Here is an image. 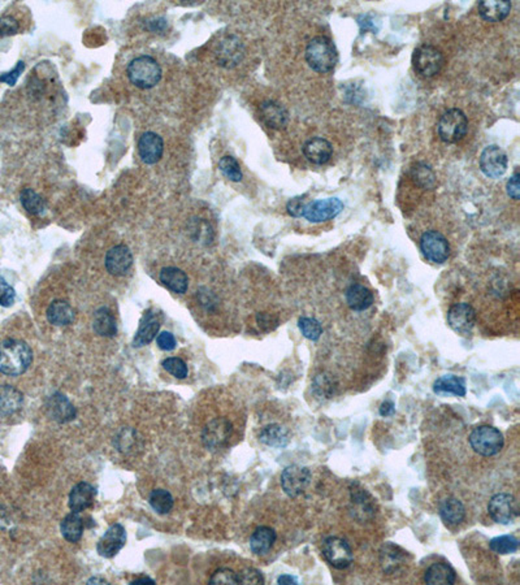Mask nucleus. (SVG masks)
Instances as JSON below:
<instances>
[{"label": "nucleus", "instance_id": "1", "mask_svg": "<svg viewBox=\"0 0 520 585\" xmlns=\"http://www.w3.org/2000/svg\"><path fill=\"white\" fill-rule=\"evenodd\" d=\"M32 362V351L24 341L8 338L0 342V372L20 376L28 371Z\"/></svg>", "mask_w": 520, "mask_h": 585}, {"label": "nucleus", "instance_id": "2", "mask_svg": "<svg viewBox=\"0 0 520 585\" xmlns=\"http://www.w3.org/2000/svg\"><path fill=\"white\" fill-rule=\"evenodd\" d=\"M126 74L138 89H153L162 80V68L154 57L142 55L130 61Z\"/></svg>", "mask_w": 520, "mask_h": 585}, {"label": "nucleus", "instance_id": "3", "mask_svg": "<svg viewBox=\"0 0 520 585\" xmlns=\"http://www.w3.org/2000/svg\"><path fill=\"white\" fill-rule=\"evenodd\" d=\"M306 60L309 66L319 73L333 71L338 61V54L333 42L326 37H317L309 41L306 49Z\"/></svg>", "mask_w": 520, "mask_h": 585}, {"label": "nucleus", "instance_id": "4", "mask_svg": "<svg viewBox=\"0 0 520 585\" xmlns=\"http://www.w3.org/2000/svg\"><path fill=\"white\" fill-rule=\"evenodd\" d=\"M468 129V120L463 111L458 108L447 110L437 122V133L442 142L456 143L463 139Z\"/></svg>", "mask_w": 520, "mask_h": 585}, {"label": "nucleus", "instance_id": "5", "mask_svg": "<svg viewBox=\"0 0 520 585\" xmlns=\"http://www.w3.org/2000/svg\"><path fill=\"white\" fill-rule=\"evenodd\" d=\"M468 441L473 451L483 456H493L498 454L502 450L504 444L502 433L490 425H481L475 428L471 432Z\"/></svg>", "mask_w": 520, "mask_h": 585}, {"label": "nucleus", "instance_id": "6", "mask_svg": "<svg viewBox=\"0 0 520 585\" xmlns=\"http://www.w3.org/2000/svg\"><path fill=\"white\" fill-rule=\"evenodd\" d=\"M444 63H445V59H444L442 52L433 46L422 45L415 49L413 64H414L415 72L420 74L422 77H425V78L435 77L436 74L441 72Z\"/></svg>", "mask_w": 520, "mask_h": 585}, {"label": "nucleus", "instance_id": "7", "mask_svg": "<svg viewBox=\"0 0 520 585\" xmlns=\"http://www.w3.org/2000/svg\"><path fill=\"white\" fill-rule=\"evenodd\" d=\"M321 554L332 567L345 569L353 563V550L350 545L340 537L331 536L325 538Z\"/></svg>", "mask_w": 520, "mask_h": 585}, {"label": "nucleus", "instance_id": "8", "mask_svg": "<svg viewBox=\"0 0 520 585\" xmlns=\"http://www.w3.org/2000/svg\"><path fill=\"white\" fill-rule=\"evenodd\" d=\"M233 433V424L227 418H216L204 427L202 439L204 447L211 451H218L225 447Z\"/></svg>", "mask_w": 520, "mask_h": 585}, {"label": "nucleus", "instance_id": "9", "mask_svg": "<svg viewBox=\"0 0 520 585\" xmlns=\"http://www.w3.org/2000/svg\"><path fill=\"white\" fill-rule=\"evenodd\" d=\"M420 250L425 259L436 264H442L450 255V246L447 238L437 230H428L420 238Z\"/></svg>", "mask_w": 520, "mask_h": 585}, {"label": "nucleus", "instance_id": "10", "mask_svg": "<svg viewBox=\"0 0 520 585\" xmlns=\"http://www.w3.org/2000/svg\"><path fill=\"white\" fill-rule=\"evenodd\" d=\"M311 483V472L307 467L289 466L281 473V487L285 493L292 498H297L305 493Z\"/></svg>", "mask_w": 520, "mask_h": 585}, {"label": "nucleus", "instance_id": "11", "mask_svg": "<svg viewBox=\"0 0 520 585\" xmlns=\"http://www.w3.org/2000/svg\"><path fill=\"white\" fill-rule=\"evenodd\" d=\"M488 512L496 523L506 526L518 516V504L512 495L498 493L489 501Z\"/></svg>", "mask_w": 520, "mask_h": 585}, {"label": "nucleus", "instance_id": "12", "mask_svg": "<svg viewBox=\"0 0 520 585\" xmlns=\"http://www.w3.org/2000/svg\"><path fill=\"white\" fill-rule=\"evenodd\" d=\"M480 170L489 179H498L507 171V155L497 145L485 147L480 155Z\"/></svg>", "mask_w": 520, "mask_h": 585}, {"label": "nucleus", "instance_id": "13", "mask_svg": "<svg viewBox=\"0 0 520 585\" xmlns=\"http://www.w3.org/2000/svg\"><path fill=\"white\" fill-rule=\"evenodd\" d=\"M343 210V203L338 198H326L311 203L306 204L303 218L309 223H323L326 220L334 219Z\"/></svg>", "mask_w": 520, "mask_h": 585}, {"label": "nucleus", "instance_id": "14", "mask_svg": "<svg viewBox=\"0 0 520 585\" xmlns=\"http://www.w3.org/2000/svg\"><path fill=\"white\" fill-rule=\"evenodd\" d=\"M447 323L456 333H471L476 324V311L468 303H456L447 312Z\"/></svg>", "mask_w": 520, "mask_h": 585}, {"label": "nucleus", "instance_id": "15", "mask_svg": "<svg viewBox=\"0 0 520 585\" xmlns=\"http://www.w3.org/2000/svg\"><path fill=\"white\" fill-rule=\"evenodd\" d=\"M244 49L242 42L235 35H228L220 42L216 49V59L221 66L233 68L244 59Z\"/></svg>", "mask_w": 520, "mask_h": 585}, {"label": "nucleus", "instance_id": "16", "mask_svg": "<svg viewBox=\"0 0 520 585\" xmlns=\"http://www.w3.org/2000/svg\"><path fill=\"white\" fill-rule=\"evenodd\" d=\"M126 543V532L122 524H114L98 541L97 550L105 558H112L122 550Z\"/></svg>", "mask_w": 520, "mask_h": 585}, {"label": "nucleus", "instance_id": "17", "mask_svg": "<svg viewBox=\"0 0 520 585\" xmlns=\"http://www.w3.org/2000/svg\"><path fill=\"white\" fill-rule=\"evenodd\" d=\"M106 269L114 276H124L129 272L133 266V255L128 246L116 244L107 252Z\"/></svg>", "mask_w": 520, "mask_h": 585}, {"label": "nucleus", "instance_id": "18", "mask_svg": "<svg viewBox=\"0 0 520 585\" xmlns=\"http://www.w3.org/2000/svg\"><path fill=\"white\" fill-rule=\"evenodd\" d=\"M164 151L162 138L154 131H146L139 138L138 153L142 162L148 165L156 164L162 159Z\"/></svg>", "mask_w": 520, "mask_h": 585}, {"label": "nucleus", "instance_id": "19", "mask_svg": "<svg viewBox=\"0 0 520 585\" xmlns=\"http://www.w3.org/2000/svg\"><path fill=\"white\" fill-rule=\"evenodd\" d=\"M260 119L271 129H284L289 122V112L275 100H266L259 107Z\"/></svg>", "mask_w": 520, "mask_h": 585}, {"label": "nucleus", "instance_id": "20", "mask_svg": "<svg viewBox=\"0 0 520 585\" xmlns=\"http://www.w3.org/2000/svg\"><path fill=\"white\" fill-rule=\"evenodd\" d=\"M351 495V504L353 509L351 512L358 520L372 519L374 515V502L372 497L367 493L363 488L354 484V487L350 490Z\"/></svg>", "mask_w": 520, "mask_h": 585}, {"label": "nucleus", "instance_id": "21", "mask_svg": "<svg viewBox=\"0 0 520 585\" xmlns=\"http://www.w3.org/2000/svg\"><path fill=\"white\" fill-rule=\"evenodd\" d=\"M47 413L57 422H72L77 411L72 402L61 393H55L47 401Z\"/></svg>", "mask_w": 520, "mask_h": 585}, {"label": "nucleus", "instance_id": "22", "mask_svg": "<svg viewBox=\"0 0 520 585\" xmlns=\"http://www.w3.org/2000/svg\"><path fill=\"white\" fill-rule=\"evenodd\" d=\"M303 154L309 162L317 164V165H321V164L329 162V159L332 158L333 147L329 141L321 138V137H315V138L309 139L305 143Z\"/></svg>", "mask_w": 520, "mask_h": 585}, {"label": "nucleus", "instance_id": "23", "mask_svg": "<svg viewBox=\"0 0 520 585\" xmlns=\"http://www.w3.org/2000/svg\"><path fill=\"white\" fill-rule=\"evenodd\" d=\"M95 495H97L95 488L89 483L82 481V483L76 484L69 493V501H68L69 509L73 512H81L89 509L94 502Z\"/></svg>", "mask_w": 520, "mask_h": 585}, {"label": "nucleus", "instance_id": "24", "mask_svg": "<svg viewBox=\"0 0 520 585\" xmlns=\"http://www.w3.org/2000/svg\"><path fill=\"white\" fill-rule=\"evenodd\" d=\"M405 561L406 552L402 550L399 546L391 543L382 545L380 549V563L385 574H396L405 565Z\"/></svg>", "mask_w": 520, "mask_h": 585}, {"label": "nucleus", "instance_id": "25", "mask_svg": "<svg viewBox=\"0 0 520 585\" xmlns=\"http://www.w3.org/2000/svg\"><path fill=\"white\" fill-rule=\"evenodd\" d=\"M512 3L507 0H484L479 3L480 16L489 23H500L509 16Z\"/></svg>", "mask_w": 520, "mask_h": 585}, {"label": "nucleus", "instance_id": "26", "mask_svg": "<svg viewBox=\"0 0 520 585\" xmlns=\"http://www.w3.org/2000/svg\"><path fill=\"white\" fill-rule=\"evenodd\" d=\"M24 403V396L12 385H0V415L16 414Z\"/></svg>", "mask_w": 520, "mask_h": 585}, {"label": "nucleus", "instance_id": "27", "mask_svg": "<svg viewBox=\"0 0 520 585\" xmlns=\"http://www.w3.org/2000/svg\"><path fill=\"white\" fill-rule=\"evenodd\" d=\"M345 297L348 306L354 311H365L374 305V294L363 285H351L346 290Z\"/></svg>", "mask_w": 520, "mask_h": 585}, {"label": "nucleus", "instance_id": "28", "mask_svg": "<svg viewBox=\"0 0 520 585\" xmlns=\"http://www.w3.org/2000/svg\"><path fill=\"white\" fill-rule=\"evenodd\" d=\"M159 329H160L159 320L156 319V317H155L153 312H146L143 315V317H142V320H141L138 331H137L136 337L133 340V345L136 348H141V346L148 345L156 337Z\"/></svg>", "mask_w": 520, "mask_h": 585}, {"label": "nucleus", "instance_id": "29", "mask_svg": "<svg viewBox=\"0 0 520 585\" xmlns=\"http://www.w3.org/2000/svg\"><path fill=\"white\" fill-rule=\"evenodd\" d=\"M439 515L447 526L455 527L459 526L466 518V509L459 500L450 497L439 504Z\"/></svg>", "mask_w": 520, "mask_h": 585}, {"label": "nucleus", "instance_id": "30", "mask_svg": "<svg viewBox=\"0 0 520 585\" xmlns=\"http://www.w3.org/2000/svg\"><path fill=\"white\" fill-rule=\"evenodd\" d=\"M276 532L271 527H258L250 537L252 552L256 555H266L276 543Z\"/></svg>", "mask_w": 520, "mask_h": 585}, {"label": "nucleus", "instance_id": "31", "mask_svg": "<svg viewBox=\"0 0 520 585\" xmlns=\"http://www.w3.org/2000/svg\"><path fill=\"white\" fill-rule=\"evenodd\" d=\"M424 581L430 585H453L456 581V574L447 563H433L425 571Z\"/></svg>", "mask_w": 520, "mask_h": 585}, {"label": "nucleus", "instance_id": "32", "mask_svg": "<svg viewBox=\"0 0 520 585\" xmlns=\"http://www.w3.org/2000/svg\"><path fill=\"white\" fill-rule=\"evenodd\" d=\"M76 317V311L68 302L57 300L54 301L47 309V319L49 323L57 326H65L72 324Z\"/></svg>", "mask_w": 520, "mask_h": 585}, {"label": "nucleus", "instance_id": "33", "mask_svg": "<svg viewBox=\"0 0 520 585\" xmlns=\"http://www.w3.org/2000/svg\"><path fill=\"white\" fill-rule=\"evenodd\" d=\"M160 281L171 292L184 294L189 288V277L182 269L176 267H165L160 271Z\"/></svg>", "mask_w": 520, "mask_h": 585}, {"label": "nucleus", "instance_id": "34", "mask_svg": "<svg viewBox=\"0 0 520 585\" xmlns=\"http://www.w3.org/2000/svg\"><path fill=\"white\" fill-rule=\"evenodd\" d=\"M260 442L271 447H285L290 441V432L280 424H269L259 435Z\"/></svg>", "mask_w": 520, "mask_h": 585}, {"label": "nucleus", "instance_id": "35", "mask_svg": "<svg viewBox=\"0 0 520 585\" xmlns=\"http://www.w3.org/2000/svg\"><path fill=\"white\" fill-rule=\"evenodd\" d=\"M433 391L437 394H454L456 397L466 396V382L455 374H445L433 384Z\"/></svg>", "mask_w": 520, "mask_h": 585}, {"label": "nucleus", "instance_id": "36", "mask_svg": "<svg viewBox=\"0 0 520 585\" xmlns=\"http://www.w3.org/2000/svg\"><path fill=\"white\" fill-rule=\"evenodd\" d=\"M93 328L95 333L102 337H114L117 333V324L114 315L107 307H100L95 311L93 319Z\"/></svg>", "mask_w": 520, "mask_h": 585}, {"label": "nucleus", "instance_id": "37", "mask_svg": "<svg viewBox=\"0 0 520 585\" xmlns=\"http://www.w3.org/2000/svg\"><path fill=\"white\" fill-rule=\"evenodd\" d=\"M83 528V520L78 515V512H72L68 514L60 524L61 535L69 543H78L81 540Z\"/></svg>", "mask_w": 520, "mask_h": 585}, {"label": "nucleus", "instance_id": "38", "mask_svg": "<svg viewBox=\"0 0 520 585\" xmlns=\"http://www.w3.org/2000/svg\"><path fill=\"white\" fill-rule=\"evenodd\" d=\"M411 179L424 190H433L437 187V177L431 165L427 162H416L411 168Z\"/></svg>", "mask_w": 520, "mask_h": 585}, {"label": "nucleus", "instance_id": "39", "mask_svg": "<svg viewBox=\"0 0 520 585\" xmlns=\"http://www.w3.org/2000/svg\"><path fill=\"white\" fill-rule=\"evenodd\" d=\"M20 201L24 206L25 210L35 216H42L47 211V206H46L45 199L38 193H35L32 189H24L20 194Z\"/></svg>", "mask_w": 520, "mask_h": 585}, {"label": "nucleus", "instance_id": "40", "mask_svg": "<svg viewBox=\"0 0 520 585\" xmlns=\"http://www.w3.org/2000/svg\"><path fill=\"white\" fill-rule=\"evenodd\" d=\"M148 502L155 512L160 515H165L171 512L173 507V497L168 490L155 489L150 495Z\"/></svg>", "mask_w": 520, "mask_h": 585}, {"label": "nucleus", "instance_id": "41", "mask_svg": "<svg viewBox=\"0 0 520 585\" xmlns=\"http://www.w3.org/2000/svg\"><path fill=\"white\" fill-rule=\"evenodd\" d=\"M489 548L493 552L497 554H512V552H518L519 549V541L516 537L506 535V536L495 537L490 540L489 543Z\"/></svg>", "mask_w": 520, "mask_h": 585}, {"label": "nucleus", "instance_id": "42", "mask_svg": "<svg viewBox=\"0 0 520 585\" xmlns=\"http://www.w3.org/2000/svg\"><path fill=\"white\" fill-rule=\"evenodd\" d=\"M219 168L221 173L233 182H240L244 177L241 167L233 156L221 158V160L219 162Z\"/></svg>", "mask_w": 520, "mask_h": 585}, {"label": "nucleus", "instance_id": "43", "mask_svg": "<svg viewBox=\"0 0 520 585\" xmlns=\"http://www.w3.org/2000/svg\"><path fill=\"white\" fill-rule=\"evenodd\" d=\"M298 326L301 329L302 334L311 341H317L323 334L321 325L314 317H301L298 321Z\"/></svg>", "mask_w": 520, "mask_h": 585}, {"label": "nucleus", "instance_id": "44", "mask_svg": "<svg viewBox=\"0 0 520 585\" xmlns=\"http://www.w3.org/2000/svg\"><path fill=\"white\" fill-rule=\"evenodd\" d=\"M312 389L319 398H331L334 393V384L326 374H319L312 382Z\"/></svg>", "mask_w": 520, "mask_h": 585}, {"label": "nucleus", "instance_id": "45", "mask_svg": "<svg viewBox=\"0 0 520 585\" xmlns=\"http://www.w3.org/2000/svg\"><path fill=\"white\" fill-rule=\"evenodd\" d=\"M162 368L177 379H185L189 374L187 363L179 358H167L162 362Z\"/></svg>", "mask_w": 520, "mask_h": 585}, {"label": "nucleus", "instance_id": "46", "mask_svg": "<svg viewBox=\"0 0 520 585\" xmlns=\"http://www.w3.org/2000/svg\"><path fill=\"white\" fill-rule=\"evenodd\" d=\"M210 584H238L237 572H235L233 569H227V567L216 569L212 574Z\"/></svg>", "mask_w": 520, "mask_h": 585}, {"label": "nucleus", "instance_id": "47", "mask_svg": "<svg viewBox=\"0 0 520 585\" xmlns=\"http://www.w3.org/2000/svg\"><path fill=\"white\" fill-rule=\"evenodd\" d=\"M238 584H264V577L259 569L247 567L237 574Z\"/></svg>", "mask_w": 520, "mask_h": 585}, {"label": "nucleus", "instance_id": "48", "mask_svg": "<svg viewBox=\"0 0 520 585\" xmlns=\"http://www.w3.org/2000/svg\"><path fill=\"white\" fill-rule=\"evenodd\" d=\"M16 300V292L11 285L0 276V306L11 307Z\"/></svg>", "mask_w": 520, "mask_h": 585}, {"label": "nucleus", "instance_id": "49", "mask_svg": "<svg viewBox=\"0 0 520 585\" xmlns=\"http://www.w3.org/2000/svg\"><path fill=\"white\" fill-rule=\"evenodd\" d=\"M20 29V24L13 16L0 17V37H7L16 34Z\"/></svg>", "mask_w": 520, "mask_h": 585}, {"label": "nucleus", "instance_id": "50", "mask_svg": "<svg viewBox=\"0 0 520 585\" xmlns=\"http://www.w3.org/2000/svg\"><path fill=\"white\" fill-rule=\"evenodd\" d=\"M306 204H307V202H306L305 196H295V198H292L288 202L286 210H288V213L292 218H301V216H303Z\"/></svg>", "mask_w": 520, "mask_h": 585}, {"label": "nucleus", "instance_id": "51", "mask_svg": "<svg viewBox=\"0 0 520 585\" xmlns=\"http://www.w3.org/2000/svg\"><path fill=\"white\" fill-rule=\"evenodd\" d=\"M24 61H18L16 66H15L11 72H8V73L1 74V76H0V82H4V83H7L9 86H13V85L16 83L17 80H18L20 74L24 72Z\"/></svg>", "mask_w": 520, "mask_h": 585}, {"label": "nucleus", "instance_id": "52", "mask_svg": "<svg viewBox=\"0 0 520 585\" xmlns=\"http://www.w3.org/2000/svg\"><path fill=\"white\" fill-rule=\"evenodd\" d=\"M156 342H158V346L164 351H171L177 345L175 336L170 333V332H162V333L158 334Z\"/></svg>", "mask_w": 520, "mask_h": 585}, {"label": "nucleus", "instance_id": "53", "mask_svg": "<svg viewBox=\"0 0 520 585\" xmlns=\"http://www.w3.org/2000/svg\"><path fill=\"white\" fill-rule=\"evenodd\" d=\"M506 190H507V194L510 195V198H512V199H515V201H519V172H515V173L512 175V177H510V179L507 181V185H506Z\"/></svg>", "mask_w": 520, "mask_h": 585}, {"label": "nucleus", "instance_id": "54", "mask_svg": "<svg viewBox=\"0 0 520 585\" xmlns=\"http://www.w3.org/2000/svg\"><path fill=\"white\" fill-rule=\"evenodd\" d=\"M147 29L150 30V32H162L167 30V28H168V24H167V21L162 18V17H159V18H154V20H150L148 23H146Z\"/></svg>", "mask_w": 520, "mask_h": 585}, {"label": "nucleus", "instance_id": "55", "mask_svg": "<svg viewBox=\"0 0 520 585\" xmlns=\"http://www.w3.org/2000/svg\"><path fill=\"white\" fill-rule=\"evenodd\" d=\"M258 321H259L260 326H263V328H266V329H269L272 323H275V324L277 323V320L275 317H272L271 315H267V314H260V315H258Z\"/></svg>", "mask_w": 520, "mask_h": 585}, {"label": "nucleus", "instance_id": "56", "mask_svg": "<svg viewBox=\"0 0 520 585\" xmlns=\"http://www.w3.org/2000/svg\"><path fill=\"white\" fill-rule=\"evenodd\" d=\"M396 413V407L391 401H385L380 407V415L382 416H390Z\"/></svg>", "mask_w": 520, "mask_h": 585}, {"label": "nucleus", "instance_id": "57", "mask_svg": "<svg viewBox=\"0 0 520 585\" xmlns=\"http://www.w3.org/2000/svg\"><path fill=\"white\" fill-rule=\"evenodd\" d=\"M359 26L366 32L368 29H371V30H377L376 28H374V24H372V21H371V16H362L359 18Z\"/></svg>", "mask_w": 520, "mask_h": 585}, {"label": "nucleus", "instance_id": "58", "mask_svg": "<svg viewBox=\"0 0 520 585\" xmlns=\"http://www.w3.org/2000/svg\"><path fill=\"white\" fill-rule=\"evenodd\" d=\"M277 584L297 585L298 584V580L295 577H292V575H281V577L277 579Z\"/></svg>", "mask_w": 520, "mask_h": 585}, {"label": "nucleus", "instance_id": "59", "mask_svg": "<svg viewBox=\"0 0 520 585\" xmlns=\"http://www.w3.org/2000/svg\"><path fill=\"white\" fill-rule=\"evenodd\" d=\"M130 584H155V581L154 580H153V579H150V577H139V579H136V580H133V581H131Z\"/></svg>", "mask_w": 520, "mask_h": 585}]
</instances>
